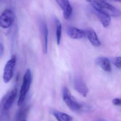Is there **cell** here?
I'll return each mask as SVG.
<instances>
[{
  "label": "cell",
  "instance_id": "cell-1",
  "mask_svg": "<svg viewBox=\"0 0 121 121\" xmlns=\"http://www.w3.org/2000/svg\"><path fill=\"white\" fill-rule=\"evenodd\" d=\"M92 5L94 10L107 14L110 16L119 17L121 11L110 4L103 0H93Z\"/></svg>",
  "mask_w": 121,
  "mask_h": 121
},
{
  "label": "cell",
  "instance_id": "cell-2",
  "mask_svg": "<svg viewBox=\"0 0 121 121\" xmlns=\"http://www.w3.org/2000/svg\"><path fill=\"white\" fill-rule=\"evenodd\" d=\"M32 80L31 71L30 69L27 70L23 77L22 84L20 91L18 102V106H21L25 101L27 94L30 87Z\"/></svg>",
  "mask_w": 121,
  "mask_h": 121
},
{
  "label": "cell",
  "instance_id": "cell-3",
  "mask_svg": "<svg viewBox=\"0 0 121 121\" xmlns=\"http://www.w3.org/2000/svg\"><path fill=\"white\" fill-rule=\"evenodd\" d=\"M63 99L67 106L72 111L77 112L81 109L82 106L72 95L69 89L64 87L63 90Z\"/></svg>",
  "mask_w": 121,
  "mask_h": 121
},
{
  "label": "cell",
  "instance_id": "cell-4",
  "mask_svg": "<svg viewBox=\"0 0 121 121\" xmlns=\"http://www.w3.org/2000/svg\"><path fill=\"white\" fill-rule=\"evenodd\" d=\"M16 61L15 55H12L11 59L6 63L4 67L3 79L5 83L9 82L13 75V70Z\"/></svg>",
  "mask_w": 121,
  "mask_h": 121
},
{
  "label": "cell",
  "instance_id": "cell-5",
  "mask_svg": "<svg viewBox=\"0 0 121 121\" xmlns=\"http://www.w3.org/2000/svg\"><path fill=\"white\" fill-rule=\"evenodd\" d=\"M18 91L16 87L9 92L3 97L1 101V106H2L4 111L9 110L12 107L17 97Z\"/></svg>",
  "mask_w": 121,
  "mask_h": 121
},
{
  "label": "cell",
  "instance_id": "cell-6",
  "mask_svg": "<svg viewBox=\"0 0 121 121\" xmlns=\"http://www.w3.org/2000/svg\"><path fill=\"white\" fill-rule=\"evenodd\" d=\"M14 16L11 10L6 9L4 10L1 15L0 26L3 28H8L12 25L14 20Z\"/></svg>",
  "mask_w": 121,
  "mask_h": 121
},
{
  "label": "cell",
  "instance_id": "cell-7",
  "mask_svg": "<svg viewBox=\"0 0 121 121\" xmlns=\"http://www.w3.org/2000/svg\"><path fill=\"white\" fill-rule=\"evenodd\" d=\"M75 89L82 96L86 97L89 92V89L84 80L81 78H75L74 81Z\"/></svg>",
  "mask_w": 121,
  "mask_h": 121
},
{
  "label": "cell",
  "instance_id": "cell-8",
  "mask_svg": "<svg viewBox=\"0 0 121 121\" xmlns=\"http://www.w3.org/2000/svg\"><path fill=\"white\" fill-rule=\"evenodd\" d=\"M63 11L65 19L69 20L72 14V9L68 0H55Z\"/></svg>",
  "mask_w": 121,
  "mask_h": 121
},
{
  "label": "cell",
  "instance_id": "cell-9",
  "mask_svg": "<svg viewBox=\"0 0 121 121\" xmlns=\"http://www.w3.org/2000/svg\"><path fill=\"white\" fill-rule=\"evenodd\" d=\"M67 35L73 39H80L86 35V31L74 27H68L66 30Z\"/></svg>",
  "mask_w": 121,
  "mask_h": 121
},
{
  "label": "cell",
  "instance_id": "cell-10",
  "mask_svg": "<svg viewBox=\"0 0 121 121\" xmlns=\"http://www.w3.org/2000/svg\"><path fill=\"white\" fill-rule=\"evenodd\" d=\"M40 31L43 41V50L44 54H47L48 52V30L47 26L46 23L43 22L40 24Z\"/></svg>",
  "mask_w": 121,
  "mask_h": 121
},
{
  "label": "cell",
  "instance_id": "cell-11",
  "mask_svg": "<svg viewBox=\"0 0 121 121\" xmlns=\"http://www.w3.org/2000/svg\"><path fill=\"white\" fill-rule=\"evenodd\" d=\"M96 62V64L103 70L108 72L111 71V66L110 61L107 57H99L97 59Z\"/></svg>",
  "mask_w": 121,
  "mask_h": 121
},
{
  "label": "cell",
  "instance_id": "cell-12",
  "mask_svg": "<svg viewBox=\"0 0 121 121\" xmlns=\"http://www.w3.org/2000/svg\"><path fill=\"white\" fill-rule=\"evenodd\" d=\"M86 32V35L91 43L94 47H99L101 45V42L95 31L92 29H89Z\"/></svg>",
  "mask_w": 121,
  "mask_h": 121
},
{
  "label": "cell",
  "instance_id": "cell-13",
  "mask_svg": "<svg viewBox=\"0 0 121 121\" xmlns=\"http://www.w3.org/2000/svg\"><path fill=\"white\" fill-rule=\"evenodd\" d=\"M94 13L104 27L108 26L111 23V18L109 16L94 10Z\"/></svg>",
  "mask_w": 121,
  "mask_h": 121
},
{
  "label": "cell",
  "instance_id": "cell-14",
  "mask_svg": "<svg viewBox=\"0 0 121 121\" xmlns=\"http://www.w3.org/2000/svg\"><path fill=\"white\" fill-rule=\"evenodd\" d=\"M29 110V107L26 106L20 109L16 113L15 116V121H22L26 119Z\"/></svg>",
  "mask_w": 121,
  "mask_h": 121
},
{
  "label": "cell",
  "instance_id": "cell-15",
  "mask_svg": "<svg viewBox=\"0 0 121 121\" xmlns=\"http://www.w3.org/2000/svg\"><path fill=\"white\" fill-rule=\"evenodd\" d=\"M53 114L58 121H72V118L65 113L58 111H54Z\"/></svg>",
  "mask_w": 121,
  "mask_h": 121
},
{
  "label": "cell",
  "instance_id": "cell-16",
  "mask_svg": "<svg viewBox=\"0 0 121 121\" xmlns=\"http://www.w3.org/2000/svg\"><path fill=\"white\" fill-rule=\"evenodd\" d=\"M56 26V36L57 44L59 45L60 43L62 36V26L60 21L57 18L55 19Z\"/></svg>",
  "mask_w": 121,
  "mask_h": 121
},
{
  "label": "cell",
  "instance_id": "cell-17",
  "mask_svg": "<svg viewBox=\"0 0 121 121\" xmlns=\"http://www.w3.org/2000/svg\"><path fill=\"white\" fill-rule=\"evenodd\" d=\"M113 63L117 68L121 69V57H116L113 60Z\"/></svg>",
  "mask_w": 121,
  "mask_h": 121
},
{
  "label": "cell",
  "instance_id": "cell-18",
  "mask_svg": "<svg viewBox=\"0 0 121 121\" xmlns=\"http://www.w3.org/2000/svg\"><path fill=\"white\" fill-rule=\"evenodd\" d=\"M112 103L115 106H121V99L116 98L114 99L112 101Z\"/></svg>",
  "mask_w": 121,
  "mask_h": 121
},
{
  "label": "cell",
  "instance_id": "cell-19",
  "mask_svg": "<svg viewBox=\"0 0 121 121\" xmlns=\"http://www.w3.org/2000/svg\"><path fill=\"white\" fill-rule=\"evenodd\" d=\"M4 52V47L1 43L0 44V57H1L3 55Z\"/></svg>",
  "mask_w": 121,
  "mask_h": 121
},
{
  "label": "cell",
  "instance_id": "cell-20",
  "mask_svg": "<svg viewBox=\"0 0 121 121\" xmlns=\"http://www.w3.org/2000/svg\"><path fill=\"white\" fill-rule=\"evenodd\" d=\"M113 1H114L116 2H119V3H121V0H113Z\"/></svg>",
  "mask_w": 121,
  "mask_h": 121
},
{
  "label": "cell",
  "instance_id": "cell-21",
  "mask_svg": "<svg viewBox=\"0 0 121 121\" xmlns=\"http://www.w3.org/2000/svg\"><path fill=\"white\" fill-rule=\"evenodd\" d=\"M97 121H106L104 119H100Z\"/></svg>",
  "mask_w": 121,
  "mask_h": 121
},
{
  "label": "cell",
  "instance_id": "cell-22",
  "mask_svg": "<svg viewBox=\"0 0 121 121\" xmlns=\"http://www.w3.org/2000/svg\"><path fill=\"white\" fill-rule=\"evenodd\" d=\"M86 0L88 2H89V3H92V0Z\"/></svg>",
  "mask_w": 121,
  "mask_h": 121
},
{
  "label": "cell",
  "instance_id": "cell-23",
  "mask_svg": "<svg viewBox=\"0 0 121 121\" xmlns=\"http://www.w3.org/2000/svg\"><path fill=\"white\" fill-rule=\"evenodd\" d=\"M22 121H27V120L26 119H24V120H22Z\"/></svg>",
  "mask_w": 121,
  "mask_h": 121
},
{
  "label": "cell",
  "instance_id": "cell-24",
  "mask_svg": "<svg viewBox=\"0 0 121 121\" xmlns=\"http://www.w3.org/2000/svg\"><path fill=\"white\" fill-rule=\"evenodd\" d=\"M103 0L105 1H106V0Z\"/></svg>",
  "mask_w": 121,
  "mask_h": 121
}]
</instances>
